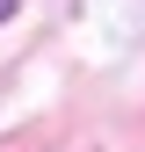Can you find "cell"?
<instances>
[{
	"mask_svg": "<svg viewBox=\"0 0 145 152\" xmlns=\"http://www.w3.org/2000/svg\"><path fill=\"white\" fill-rule=\"evenodd\" d=\"M7 15H15V0H0V22H7Z\"/></svg>",
	"mask_w": 145,
	"mask_h": 152,
	"instance_id": "obj_1",
	"label": "cell"
}]
</instances>
